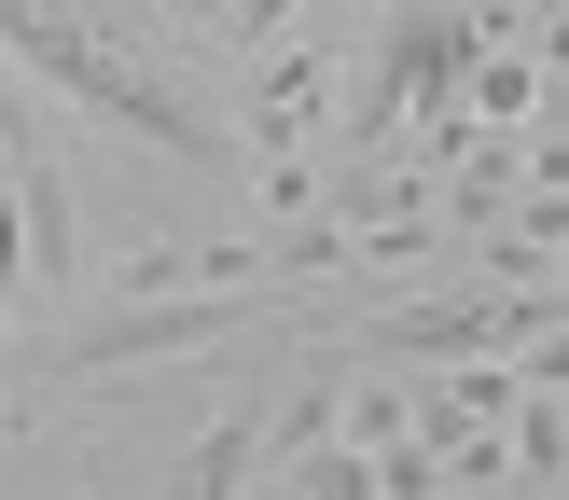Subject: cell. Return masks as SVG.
<instances>
[{
    "label": "cell",
    "instance_id": "1",
    "mask_svg": "<svg viewBox=\"0 0 569 500\" xmlns=\"http://www.w3.org/2000/svg\"><path fill=\"white\" fill-rule=\"evenodd\" d=\"M0 56H14L28 83H56V111H83V126H111V139H153V153L194 167V181L237 167V139H222L153 56H126L98 14H70V0H0Z\"/></svg>",
    "mask_w": 569,
    "mask_h": 500
},
{
    "label": "cell",
    "instance_id": "2",
    "mask_svg": "<svg viewBox=\"0 0 569 500\" xmlns=\"http://www.w3.org/2000/svg\"><path fill=\"white\" fill-rule=\"evenodd\" d=\"M348 348H417V361H487V348H556V278L528 292H417V306H361L333 320Z\"/></svg>",
    "mask_w": 569,
    "mask_h": 500
},
{
    "label": "cell",
    "instance_id": "3",
    "mask_svg": "<svg viewBox=\"0 0 569 500\" xmlns=\"http://www.w3.org/2000/svg\"><path fill=\"white\" fill-rule=\"evenodd\" d=\"M250 292H111V320L56 333V376H126V361H194L237 333Z\"/></svg>",
    "mask_w": 569,
    "mask_h": 500
},
{
    "label": "cell",
    "instance_id": "4",
    "mask_svg": "<svg viewBox=\"0 0 569 500\" xmlns=\"http://www.w3.org/2000/svg\"><path fill=\"white\" fill-rule=\"evenodd\" d=\"M0 181H14V222H28V292H83L98 250H83V209H70V167L42 153L28 111H0Z\"/></svg>",
    "mask_w": 569,
    "mask_h": 500
},
{
    "label": "cell",
    "instance_id": "5",
    "mask_svg": "<svg viewBox=\"0 0 569 500\" xmlns=\"http://www.w3.org/2000/svg\"><path fill=\"white\" fill-rule=\"evenodd\" d=\"M556 472H569V417L528 389V403L500 417V487H556Z\"/></svg>",
    "mask_w": 569,
    "mask_h": 500
},
{
    "label": "cell",
    "instance_id": "6",
    "mask_svg": "<svg viewBox=\"0 0 569 500\" xmlns=\"http://www.w3.org/2000/svg\"><path fill=\"white\" fill-rule=\"evenodd\" d=\"M264 472V417H222V431H194V459L167 472V487H194V500H222V487H250Z\"/></svg>",
    "mask_w": 569,
    "mask_h": 500
},
{
    "label": "cell",
    "instance_id": "7",
    "mask_svg": "<svg viewBox=\"0 0 569 500\" xmlns=\"http://www.w3.org/2000/svg\"><path fill=\"white\" fill-rule=\"evenodd\" d=\"M292 14H306V0H209V42H222V56H250V42H278Z\"/></svg>",
    "mask_w": 569,
    "mask_h": 500
},
{
    "label": "cell",
    "instance_id": "8",
    "mask_svg": "<svg viewBox=\"0 0 569 500\" xmlns=\"http://www.w3.org/2000/svg\"><path fill=\"white\" fill-rule=\"evenodd\" d=\"M361 14H376V0H333V28H361Z\"/></svg>",
    "mask_w": 569,
    "mask_h": 500
}]
</instances>
